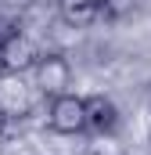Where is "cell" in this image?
Masks as SVG:
<instances>
[{
  "instance_id": "6da1fadb",
  "label": "cell",
  "mask_w": 151,
  "mask_h": 155,
  "mask_svg": "<svg viewBox=\"0 0 151 155\" xmlns=\"http://www.w3.org/2000/svg\"><path fill=\"white\" fill-rule=\"evenodd\" d=\"M33 87H36L40 94H47V97H58V94H69V87H72V65H69V58H61V54H40L36 61H33Z\"/></svg>"
},
{
  "instance_id": "7a4b0ae2",
  "label": "cell",
  "mask_w": 151,
  "mask_h": 155,
  "mask_svg": "<svg viewBox=\"0 0 151 155\" xmlns=\"http://www.w3.org/2000/svg\"><path fill=\"white\" fill-rule=\"evenodd\" d=\"M0 54H4V72H11V76H22L25 69H33V61L40 58L36 43L25 36L22 29H7L0 36Z\"/></svg>"
},
{
  "instance_id": "3957f363",
  "label": "cell",
  "mask_w": 151,
  "mask_h": 155,
  "mask_svg": "<svg viewBox=\"0 0 151 155\" xmlns=\"http://www.w3.org/2000/svg\"><path fill=\"white\" fill-rule=\"evenodd\" d=\"M47 123H50L54 134H83V130H86L83 97H76V94H58V97H50Z\"/></svg>"
},
{
  "instance_id": "277c9868",
  "label": "cell",
  "mask_w": 151,
  "mask_h": 155,
  "mask_svg": "<svg viewBox=\"0 0 151 155\" xmlns=\"http://www.w3.org/2000/svg\"><path fill=\"white\" fill-rule=\"evenodd\" d=\"M33 105H36V94H33V87L22 83V76H11L7 83H0V112L7 119L29 116Z\"/></svg>"
},
{
  "instance_id": "5b68a950",
  "label": "cell",
  "mask_w": 151,
  "mask_h": 155,
  "mask_svg": "<svg viewBox=\"0 0 151 155\" xmlns=\"http://www.w3.org/2000/svg\"><path fill=\"white\" fill-rule=\"evenodd\" d=\"M83 112H86V130H94V134H112L119 126V108H115L112 97H104V94L83 97Z\"/></svg>"
},
{
  "instance_id": "8992f818",
  "label": "cell",
  "mask_w": 151,
  "mask_h": 155,
  "mask_svg": "<svg viewBox=\"0 0 151 155\" xmlns=\"http://www.w3.org/2000/svg\"><path fill=\"white\" fill-rule=\"evenodd\" d=\"M58 15L69 29H86L97 22L101 7H97V0H58Z\"/></svg>"
},
{
  "instance_id": "52a82bcc",
  "label": "cell",
  "mask_w": 151,
  "mask_h": 155,
  "mask_svg": "<svg viewBox=\"0 0 151 155\" xmlns=\"http://www.w3.org/2000/svg\"><path fill=\"white\" fill-rule=\"evenodd\" d=\"M97 7H101L108 18H126V15H133L137 0H97Z\"/></svg>"
},
{
  "instance_id": "ba28073f",
  "label": "cell",
  "mask_w": 151,
  "mask_h": 155,
  "mask_svg": "<svg viewBox=\"0 0 151 155\" xmlns=\"http://www.w3.org/2000/svg\"><path fill=\"white\" fill-rule=\"evenodd\" d=\"M33 4H36V0H0V18H4V22H14V18H22Z\"/></svg>"
},
{
  "instance_id": "9c48e42d",
  "label": "cell",
  "mask_w": 151,
  "mask_h": 155,
  "mask_svg": "<svg viewBox=\"0 0 151 155\" xmlns=\"http://www.w3.org/2000/svg\"><path fill=\"white\" fill-rule=\"evenodd\" d=\"M4 126H7V116H4V112H0V134H4Z\"/></svg>"
},
{
  "instance_id": "30bf717a",
  "label": "cell",
  "mask_w": 151,
  "mask_h": 155,
  "mask_svg": "<svg viewBox=\"0 0 151 155\" xmlns=\"http://www.w3.org/2000/svg\"><path fill=\"white\" fill-rule=\"evenodd\" d=\"M0 76H7V72H4V54H0Z\"/></svg>"
}]
</instances>
